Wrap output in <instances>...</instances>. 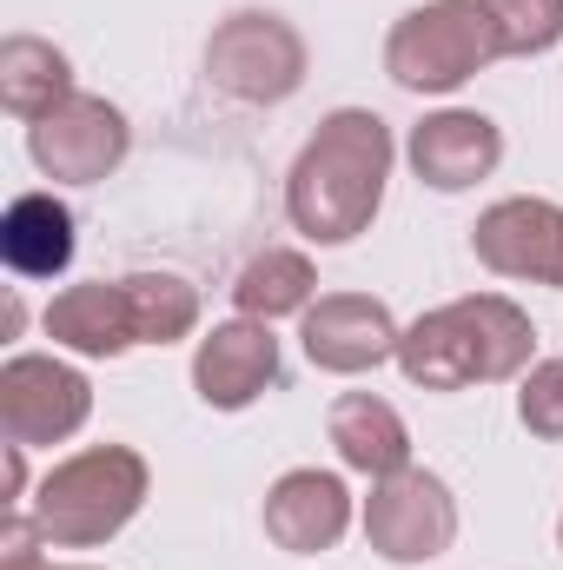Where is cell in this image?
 I'll use <instances>...</instances> for the list:
<instances>
[{
    "mask_svg": "<svg viewBox=\"0 0 563 570\" xmlns=\"http://www.w3.org/2000/svg\"><path fill=\"white\" fill-rule=\"evenodd\" d=\"M279 385V338L266 318H226L192 352V392L213 412H246Z\"/></svg>",
    "mask_w": 563,
    "mask_h": 570,
    "instance_id": "8fae6325",
    "label": "cell"
},
{
    "mask_svg": "<svg viewBox=\"0 0 563 570\" xmlns=\"http://www.w3.org/2000/svg\"><path fill=\"white\" fill-rule=\"evenodd\" d=\"M517 419H524L531 438H544V444L563 438V358H537V365L524 372V385H517Z\"/></svg>",
    "mask_w": 563,
    "mask_h": 570,
    "instance_id": "44dd1931",
    "label": "cell"
},
{
    "mask_svg": "<svg viewBox=\"0 0 563 570\" xmlns=\"http://www.w3.org/2000/svg\"><path fill=\"white\" fill-rule=\"evenodd\" d=\"M325 431H332V444H338V464L358 471V478H372V484L412 471V431L398 419V405H385V399H372V392L332 399Z\"/></svg>",
    "mask_w": 563,
    "mask_h": 570,
    "instance_id": "9a60e30c",
    "label": "cell"
},
{
    "mask_svg": "<svg viewBox=\"0 0 563 570\" xmlns=\"http://www.w3.org/2000/svg\"><path fill=\"white\" fill-rule=\"evenodd\" d=\"M0 259L13 279H60L73 266V213L53 193H20L0 219Z\"/></svg>",
    "mask_w": 563,
    "mask_h": 570,
    "instance_id": "e0dca14e",
    "label": "cell"
},
{
    "mask_svg": "<svg viewBox=\"0 0 563 570\" xmlns=\"http://www.w3.org/2000/svg\"><path fill=\"white\" fill-rule=\"evenodd\" d=\"M537 352V325L517 298L504 292H471L451 305H431L398 338V372L418 392H471V385H504L524 379Z\"/></svg>",
    "mask_w": 563,
    "mask_h": 570,
    "instance_id": "7a4b0ae2",
    "label": "cell"
},
{
    "mask_svg": "<svg viewBox=\"0 0 563 570\" xmlns=\"http://www.w3.org/2000/svg\"><path fill=\"white\" fill-rule=\"evenodd\" d=\"M47 338L80 352V358H127L140 345V325H134V298L127 279H87L53 292V305L40 312Z\"/></svg>",
    "mask_w": 563,
    "mask_h": 570,
    "instance_id": "5bb4252c",
    "label": "cell"
},
{
    "mask_svg": "<svg viewBox=\"0 0 563 570\" xmlns=\"http://www.w3.org/2000/svg\"><path fill=\"white\" fill-rule=\"evenodd\" d=\"M405 159L431 193H464L477 179L497 173L504 159V127L477 107H444V114H424L405 140Z\"/></svg>",
    "mask_w": 563,
    "mask_h": 570,
    "instance_id": "7c38bea8",
    "label": "cell"
},
{
    "mask_svg": "<svg viewBox=\"0 0 563 570\" xmlns=\"http://www.w3.org/2000/svg\"><path fill=\"white\" fill-rule=\"evenodd\" d=\"M27 491V444H7V511H20Z\"/></svg>",
    "mask_w": 563,
    "mask_h": 570,
    "instance_id": "7402d4cb",
    "label": "cell"
},
{
    "mask_svg": "<svg viewBox=\"0 0 563 570\" xmlns=\"http://www.w3.org/2000/svg\"><path fill=\"white\" fill-rule=\"evenodd\" d=\"M93 419V385L80 365L47 352H13L0 365V431L7 444H67Z\"/></svg>",
    "mask_w": 563,
    "mask_h": 570,
    "instance_id": "52a82bcc",
    "label": "cell"
},
{
    "mask_svg": "<svg viewBox=\"0 0 563 570\" xmlns=\"http://www.w3.org/2000/svg\"><path fill=\"white\" fill-rule=\"evenodd\" d=\"M206 80L239 107H279L305 87V33L279 13H226L206 40Z\"/></svg>",
    "mask_w": 563,
    "mask_h": 570,
    "instance_id": "5b68a950",
    "label": "cell"
},
{
    "mask_svg": "<svg viewBox=\"0 0 563 570\" xmlns=\"http://www.w3.org/2000/svg\"><path fill=\"white\" fill-rule=\"evenodd\" d=\"M298 338H305V358H312L318 372H332V379H358V372L398 358L405 325H398L392 305L372 298V292H325V298L305 305Z\"/></svg>",
    "mask_w": 563,
    "mask_h": 570,
    "instance_id": "30bf717a",
    "label": "cell"
},
{
    "mask_svg": "<svg viewBox=\"0 0 563 570\" xmlns=\"http://www.w3.org/2000/svg\"><path fill=\"white\" fill-rule=\"evenodd\" d=\"M312 292H318V273H312V259L305 253H292V246H266V253H253L246 266H239V279H233V305H239V318H305V305H312Z\"/></svg>",
    "mask_w": 563,
    "mask_h": 570,
    "instance_id": "ac0fdd59",
    "label": "cell"
},
{
    "mask_svg": "<svg viewBox=\"0 0 563 570\" xmlns=\"http://www.w3.org/2000/svg\"><path fill=\"white\" fill-rule=\"evenodd\" d=\"M392 127L372 107H338L318 120V134L298 146L285 173V219L312 246H352L372 233L392 179Z\"/></svg>",
    "mask_w": 563,
    "mask_h": 570,
    "instance_id": "6da1fadb",
    "label": "cell"
},
{
    "mask_svg": "<svg viewBox=\"0 0 563 570\" xmlns=\"http://www.w3.org/2000/svg\"><path fill=\"white\" fill-rule=\"evenodd\" d=\"M491 20H497V40L504 53L531 60V53H551L563 40V0H484Z\"/></svg>",
    "mask_w": 563,
    "mask_h": 570,
    "instance_id": "ffe728a7",
    "label": "cell"
},
{
    "mask_svg": "<svg viewBox=\"0 0 563 570\" xmlns=\"http://www.w3.org/2000/svg\"><path fill=\"white\" fill-rule=\"evenodd\" d=\"M40 570H100V564H40Z\"/></svg>",
    "mask_w": 563,
    "mask_h": 570,
    "instance_id": "603a6c76",
    "label": "cell"
},
{
    "mask_svg": "<svg viewBox=\"0 0 563 570\" xmlns=\"http://www.w3.org/2000/svg\"><path fill=\"white\" fill-rule=\"evenodd\" d=\"M27 153L47 179L60 186H100L107 173H120V159L134 153V127L113 100L100 94H73L67 107H53L47 120L27 127Z\"/></svg>",
    "mask_w": 563,
    "mask_h": 570,
    "instance_id": "ba28073f",
    "label": "cell"
},
{
    "mask_svg": "<svg viewBox=\"0 0 563 570\" xmlns=\"http://www.w3.org/2000/svg\"><path fill=\"white\" fill-rule=\"evenodd\" d=\"M146 491H152V471L134 444H87L40 478L33 524L60 551H93L140 518Z\"/></svg>",
    "mask_w": 563,
    "mask_h": 570,
    "instance_id": "3957f363",
    "label": "cell"
},
{
    "mask_svg": "<svg viewBox=\"0 0 563 570\" xmlns=\"http://www.w3.org/2000/svg\"><path fill=\"white\" fill-rule=\"evenodd\" d=\"M557 551H563V518H557Z\"/></svg>",
    "mask_w": 563,
    "mask_h": 570,
    "instance_id": "cb8c5ba5",
    "label": "cell"
},
{
    "mask_svg": "<svg viewBox=\"0 0 563 570\" xmlns=\"http://www.w3.org/2000/svg\"><path fill=\"white\" fill-rule=\"evenodd\" d=\"M365 544L385 558V564H431L457 544V498L437 471H398V478H378L372 498H365Z\"/></svg>",
    "mask_w": 563,
    "mask_h": 570,
    "instance_id": "8992f818",
    "label": "cell"
},
{
    "mask_svg": "<svg viewBox=\"0 0 563 570\" xmlns=\"http://www.w3.org/2000/svg\"><path fill=\"white\" fill-rule=\"evenodd\" d=\"M80 87H73V60L53 47V40H40V33H7L0 40V107L20 120V127H33V120H47L53 107H67Z\"/></svg>",
    "mask_w": 563,
    "mask_h": 570,
    "instance_id": "2e32d148",
    "label": "cell"
},
{
    "mask_svg": "<svg viewBox=\"0 0 563 570\" xmlns=\"http://www.w3.org/2000/svg\"><path fill=\"white\" fill-rule=\"evenodd\" d=\"M491 60H504V40L484 0H424L385 33V73L405 94H457Z\"/></svg>",
    "mask_w": 563,
    "mask_h": 570,
    "instance_id": "277c9868",
    "label": "cell"
},
{
    "mask_svg": "<svg viewBox=\"0 0 563 570\" xmlns=\"http://www.w3.org/2000/svg\"><path fill=\"white\" fill-rule=\"evenodd\" d=\"M127 298H134L140 345H179L199 325V292L179 273H127Z\"/></svg>",
    "mask_w": 563,
    "mask_h": 570,
    "instance_id": "d6986e66",
    "label": "cell"
},
{
    "mask_svg": "<svg viewBox=\"0 0 563 570\" xmlns=\"http://www.w3.org/2000/svg\"><path fill=\"white\" fill-rule=\"evenodd\" d=\"M345 531H352V491H345L338 471L298 464V471H285L279 484L266 491V538L279 551H292V558H318Z\"/></svg>",
    "mask_w": 563,
    "mask_h": 570,
    "instance_id": "4fadbf2b",
    "label": "cell"
},
{
    "mask_svg": "<svg viewBox=\"0 0 563 570\" xmlns=\"http://www.w3.org/2000/svg\"><path fill=\"white\" fill-rule=\"evenodd\" d=\"M471 253L497 279H531L563 292V206L557 199H531V193L484 206L477 226H471Z\"/></svg>",
    "mask_w": 563,
    "mask_h": 570,
    "instance_id": "9c48e42d",
    "label": "cell"
}]
</instances>
